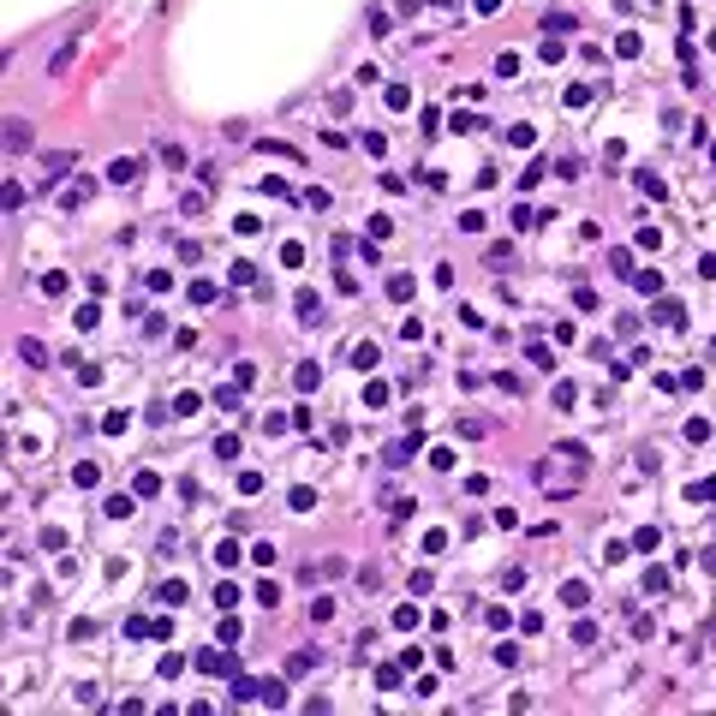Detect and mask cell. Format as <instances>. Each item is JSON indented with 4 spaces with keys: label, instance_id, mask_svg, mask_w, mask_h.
Masks as SVG:
<instances>
[{
    "label": "cell",
    "instance_id": "obj_24",
    "mask_svg": "<svg viewBox=\"0 0 716 716\" xmlns=\"http://www.w3.org/2000/svg\"><path fill=\"white\" fill-rule=\"evenodd\" d=\"M281 263H287V268L305 263V245H298V239H287V245H281Z\"/></svg>",
    "mask_w": 716,
    "mask_h": 716
},
{
    "label": "cell",
    "instance_id": "obj_35",
    "mask_svg": "<svg viewBox=\"0 0 716 716\" xmlns=\"http://www.w3.org/2000/svg\"><path fill=\"white\" fill-rule=\"evenodd\" d=\"M418 6H424V0H394V12H400V18H412Z\"/></svg>",
    "mask_w": 716,
    "mask_h": 716
},
{
    "label": "cell",
    "instance_id": "obj_32",
    "mask_svg": "<svg viewBox=\"0 0 716 716\" xmlns=\"http://www.w3.org/2000/svg\"><path fill=\"white\" fill-rule=\"evenodd\" d=\"M197 406H203V400H197V394H179V400H173V418H191Z\"/></svg>",
    "mask_w": 716,
    "mask_h": 716
},
{
    "label": "cell",
    "instance_id": "obj_15",
    "mask_svg": "<svg viewBox=\"0 0 716 716\" xmlns=\"http://www.w3.org/2000/svg\"><path fill=\"white\" fill-rule=\"evenodd\" d=\"M460 436H466V442H484V436H490V424H484V418H460Z\"/></svg>",
    "mask_w": 716,
    "mask_h": 716
},
{
    "label": "cell",
    "instance_id": "obj_36",
    "mask_svg": "<svg viewBox=\"0 0 716 716\" xmlns=\"http://www.w3.org/2000/svg\"><path fill=\"white\" fill-rule=\"evenodd\" d=\"M710 48H716V36H710Z\"/></svg>",
    "mask_w": 716,
    "mask_h": 716
},
{
    "label": "cell",
    "instance_id": "obj_11",
    "mask_svg": "<svg viewBox=\"0 0 716 716\" xmlns=\"http://www.w3.org/2000/svg\"><path fill=\"white\" fill-rule=\"evenodd\" d=\"M233 699H263V681H251V674H233Z\"/></svg>",
    "mask_w": 716,
    "mask_h": 716
},
{
    "label": "cell",
    "instance_id": "obj_23",
    "mask_svg": "<svg viewBox=\"0 0 716 716\" xmlns=\"http://www.w3.org/2000/svg\"><path fill=\"white\" fill-rule=\"evenodd\" d=\"M179 209H185V215H203L209 197H203V191H185V197H179Z\"/></svg>",
    "mask_w": 716,
    "mask_h": 716
},
{
    "label": "cell",
    "instance_id": "obj_22",
    "mask_svg": "<svg viewBox=\"0 0 716 716\" xmlns=\"http://www.w3.org/2000/svg\"><path fill=\"white\" fill-rule=\"evenodd\" d=\"M132 173H137V162H126V155H119V162L108 167V179H114V185H126V179H132Z\"/></svg>",
    "mask_w": 716,
    "mask_h": 716
},
{
    "label": "cell",
    "instance_id": "obj_7",
    "mask_svg": "<svg viewBox=\"0 0 716 716\" xmlns=\"http://www.w3.org/2000/svg\"><path fill=\"white\" fill-rule=\"evenodd\" d=\"M72 484H78V490H96V484H102V472H96L90 460H78V466H72Z\"/></svg>",
    "mask_w": 716,
    "mask_h": 716
},
{
    "label": "cell",
    "instance_id": "obj_8",
    "mask_svg": "<svg viewBox=\"0 0 716 716\" xmlns=\"http://www.w3.org/2000/svg\"><path fill=\"white\" fill-rule=\"evenodd\" d=\"M400 674H406V663H382V669H376V686H382V692H394V686H400Z\"/></svg>",
    "mask_w": 716,
    "mask_h": 716
},
{
    "label": "cell",
    "instance_id": "obj_33",
    "mask_svg": "<svg viewBox=\"0 0 716 716\" xmlns=\"http://www.w3.org/2000/svg\"><path fill=\"white\" fill-rule=\"evenodd\" d=\"M394 626H400V633H406V626H418V609H412V603H400V609H394Z\"/></svg>",
    "mask_w": 716,
    "mask_h": 716
},
{
    "label": "cell",
    "instance_id": "obj_6",
    "mask_svg": "<svg viewBox=\"0 0 716 716\" xmlns=\"http://www.w3.org/2000/svg\"><path fill=\"white\" fill-rule=\"evenodd\" d=\"M656 323L681 328V323H686V311H681V305H674V298H656Z\"/></svg>",
    "mask_w": 716,
    "mask_h": 716
},
{
    "label": "cell",
    "instance_id": "obj_13",
    "mask_svg": "<svg viewBox=\"0 0 716 716\" xmlns=\"http://www.w3.org/2000/svg\"><path fill=\"white\" fill-rule=\"evenodd\" d=\"M311 669H316V656H305V651H298L293 663H287V681H305V674H311Z\"/></svg>",
    "mask_w": 716,
    "mask_h": 716
},
{
    "label": "cell",
    "instance_id": "obj_12",
    "mask_svg": "<svg viewBox=\"0 0 716 716\" xmlns=\"http://www.w3.org/2000/svg\"><path fill=\"white\" fill-rule=\"evenodd\" d=\"M346 358H352V370H370V364H376V346H370V341H358Z\"/></svg>",
    "mask_w": 716,
    "mask_h": 716
},
{
    "label": "cell",
    "instance_id": "obj_9",
    "mask_svg": "<svg viewBox=\"0 0 716 716\" xmlns=\"http://www.w3.org/2000/svg\"><path fill=\"white\" fill-rule=\"evenodd\" d=\"M6 149H30V126L24 119H6Z\"/></svg>",
    "mask_w": 716,
    "mask_h": 716
},
{
    "label": "cell",
    "instance_id": "obj_5",
    "mask_svg": "<svg viewBox=\"0 0 716 716\" xmlns=\"http://www.w3.org/2000/svg\"><path fill=\"white\" fill-rule=\"evenodd\" d=\"M633 185H639L645 197H669V191H663V173H651V167H639V173H633Z\"/></svg>",
    "mask_w": 716,
    "mask_h": 716
},
{
    "label": "cell",
    "instance_id": "obj_31",
    "mask_svg": "<svg viewBox=\"0 0 716 716\" xmlns=\"http://www.w3.org/2000/svg\"><path fill=\"white\" fill-rule=\"evenodd\" d=\"M561 54H567V48L555 42V36H549V42H543V48H537V60H543V66H555V60H561Z\"/></svg>",
    "mask_w": 716,
    "mask_h": 716
},
{
    "label": "cell",
    "instance_id": "obj_26",
    "mask_svg": "<svg viewBox=\"0 0 716 716\" xmlns=\"http://www.w3.org/2000/svg\"><path fill=\"white\" fill-rule=\"evenodd\" d=\"M191 298H197V305H215V298H221V287H209V281H191Z\"/></svg>",
    "mask_w": 716,
    "mask_h": 716
},
{
    "label": "cell",
    "instance_id": "obj_19",
    "mask_svg": "<svg viewBox=\"0 0 716 716\" xmlns=\"http://www.w3.org/2000/svg\"><path fill=\"white\" fill-rule=\"evenodd\" d=\"M507 149H531V126H507Z\"/></svg>",
    "mask_w": 716,
    "mask_h": 716
},
{
    "label": "cell",
    "instance_id": "obj_10",
    "mask_svg": "<svg viewBox=\"0 0 716 716\" xmlns=\"http://www.w3.org/2000/svg\"><path fill=\"white\" fill-rule=\"evenodd\" d=\"M18 358H24V364H48V346H42V341H30V334H24V341H18Z\"/></svg>",
    "mask_w": 716,
    "mask_h": 716
},
{
    "label": "cell",
    "instance_id": "obj_27",
    "mask_svg": "<svg viewBox=\"0 0 716 716\" xmlns=\"http://www.w3.org/2000/svg\"><path fill=\"white\" fill-rule=\"evenodd\" d=\"M233 287H257V263H233Z\"/></svg>",
    "mask_w": 716,
    "mask_h": 716
},
{
    "label": "cell",
    "instance_id": "obj_1",
    "mask_svg": "<svg viewBox=\"0 0 716 716\" xmlns=\"http://www.w3.org/2000/svg\"><path fill=\"white\" fill-rule=\"evenodd\" d=\"M197 669H203L209 681H233V674H239V663H233V656H227V651H215V645H209V651L197 656Z\"/></svg>",
    "mask_w": 716,
    "mask_h": 716
},
{
    "label": "cell",
    "instance_id": "obj_20",
    "mask_svg": "<svg viewBox=\"0 0 716 716\" xmlns=\"http://www.w3.org/2000/svg\"><path fill=\"white\" fill-rule=\"evenodd\" d=\"M388 293L406 305V298H412V275H388Z\"/></svg>",
    "mask_w": 716,
    "mask_h": 716
},
{
    "label": "cell",
    "instance_id": "obj_30",
    "mask_svg": "<svg viewBox=\"0 0 716 716\" xmlns=\"http://www.w3.org/2000/svg\"><path fill=\"white\" fill-rule=\"evenodd\" d=\"M424 549H430V555L448 549V531H442V525H436V531H424Z\"/></svg>",
    "mask_w": 716,
    "mask_h": 716
},
{
    "label": "cell",
    "instance_id": "obj_21",
    "mask_svg": "<svg viewBox=\"0 0 716 716\" xmlns=\"http://www.w3.org/2000/svg\"><path fill=\"white\" fill-rule=\"evenodd\" d=\"M656 543H663V537H656V531H651V525H639V531H633V549H645V555H651V549H656Z\"/></svg>",
    "mask_w": 716,
    "mask_h": 716
},
{
    "label": "cell",
    "instance_id": "obj_25",
    "mask_svg": "<svg viewBox=\"0 0 716 716\" xmlns=\"http://www.w3.org/2000/svg\"><path fill=\"white\" fill-rule=\"evenodd\" d=\"M126 424H132V412H108V418H102V436H119Z\"/></svg>",
    "mask_w": 716,
    "mask_h": 716
},
{
    "label": "cell",
    "instance_id": "obj_34",
    "mask_svg": "<svg viewBox=\"0 0 716 716\" xmlns=\"http://www.w3.org/2000/svg\"><path fill=\"white\" fill-rule=\"evenodd\" d=\"M692 502H716V484H692Z\"/></svg>",
    "mask_w": 716,
    "mask_h": 716
},
{
    "label": "cell",
    "instance_id": "obj_2",
    "mask_svg": "<svg viewBox=\"0 0 716 716\" xmlns=\"http://www.w3.org/2000/svg\"><path fill=\"white\" fill-rule=\"evenodd\" d=\"M132 507H137V490H132V495H126V490H114V495L102 502V513H108V520H132Z\"/></svg>",
    "mask_w": 716,
    "mask_h": 716
},
{
    "label": "cell",
    "instance_id": "obj_16",
    "mask_svg": "<svg viewBox=\"0 0 716 716\" xmlns=\"http://www.w3.org/2000/svg\"><path fill=\"white\" fill-rule=\"evenodd\" d=\"M72 54H78V42H60V54H54V60H48V72H54V78H60V72H66V66H72Z\"/></svg>",
    "mask_w": 716,
    "mask_h": 716
},
{
    "label": "cell",
    "instance_id": "obj_14",
    "mask_svg": "<svg viewBox=\"0 0 716 716\" xmlns=\"http://www.w3.org/2000/svg\"><path fill=\"white\" fill-rule=\"evenodd\" d=\"M388 108H394V114H406V108H412V90H406V84H388Z\"/></svg>",
    "mask_w": 716,
    "mask_h": 716
},
{
    "label": "cell",
    "instance_id": "obj_18",
    "mask_svg": "<svg viewBox=\"0 0 716 716\" xmlns=\"http://www.w3.org/2000/svg\"><path fill=\"white\" fill-rule=\"evenodd\" d=\"M364 233H370V245H376V239L394 233V221H388V215H370V221H364Z\"/></svg>",
    "mask_w": 716,
    "mask_h": 716
},
{
    "label": "cell",
    "instance_id": "obj_28",
    "mask_svg": "<svg viewBox=\"0 0 716 716\" xmlns=\"http://www.w3.org/2000/svg\"><path fill=\"white\" fill-rule=\"evenodd\" d=\"M132 490H137V495H155V490H162V477H155V472H137Z\"/></svg>",
    "mask_w": 716,
    "mask_h": 716
},
{
    "label": "cell",
    "instance_id": "obj_17",
    "mask_svg": "<svg viewBox=\"0 0 716 716\" xmlns=\"http://www.w3.org/2000/svg\"><path fill=\"white\" fill-rule=\"evenodd\" d=\"M633 287H639L645 298H656V293H663V275H656V268H645V275H639V281H633Z\"/></svg>",
    "mask_w": 716,
    "mask_h": 716
},
{
    "label": "cell",
    "instance_id": "obj_3",
    "mask_svg": "<svg viewBox=\"0 0 716 716\" xmlns=\"http://www.w3.org/2000/svg\"><path fill=\"white\" fill-rule=\"evenodd\" d=\"M316 382H323V364H298V370H293V388H298V394H311Z\"/></svg>",
    "mask_w": 716,
    "mask_h": 716
},
{
    "label": "cell",
    "instance_id": "obj_29",
    "mask_svg": "<svg viewBox=\"0 0 716 716\" xmlns=\"http://www.w3.org/2000/svg\"><path fill=\"white\" fill-rule=\"evenodd\" d=\"M633 245H639V251H656V245H663V233H656V227H639V239H633Z\"/></svg>",
    "mask_w": 716,
    "mask_h": 716
},
{
    "label": "cell",
    "instance_id": "obj_4",
    "mask_svg": "<svg viewBox=\"0 0 716 716\" xmlns=\"http://www.w3.org/2000/svg\"><path fill=\"white\" fill-rule=\"evenodd\" d=\"M585 597H591V585H585V579H567V585H561V603H567V609H585Z\"/></svg>",
    "mask_w": 716,
    "mask_h": 716
}]
</instances>
